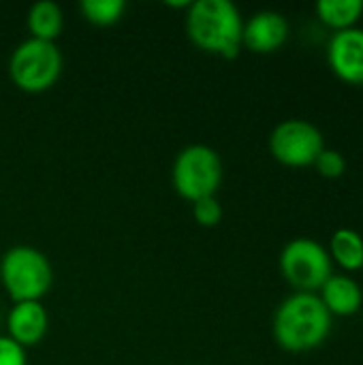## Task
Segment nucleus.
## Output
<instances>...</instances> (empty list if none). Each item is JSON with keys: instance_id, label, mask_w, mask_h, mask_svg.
Listing matches in <instances>:
<instances>
[{"instance_id": "1", "label": "nucleus", "mask_w": 363, "mask_h": 365, "mask_svg": "<svg viewBox=\"0 0 363 365\" xmlns=\"http://www.w3.org/2000/svg\"><path fill=\"white\" fill-rule=\"evenodd\" d=\"M334 329V317L317 293H293L274 312L272 334L287 353H310L321 349Z\"/></svg>"}, {"instance_id": "2", "label": "nucleus", "mask_w": 363, "mask_h": 365, "mask_svg": "<svg viewBox=\"0 0 363 365\" xmlns=\"http://www.w3.org/2000/svg\"><path fill=\"white\" fill-rule=\"evenodd\" d=\"M244 17L231 0H195L186 9V34L205 53L233 60L242 51Z\"/></svg>"}, {"instance_id": "3", "label": "nucleus", "mask_w": 363, "mask_h": 365, "mask_svg": "<svg viewBox=\"0 0 363 365\" xmlns=\"http://www.w3.org/2000/svg\"><path fill=\"white\" fill-rule=\"evenodd\" d=\"M0 282L13 304L41 302L53 284L49 259L34 246H13L0 259Z\"/></svg>"}, {"instance_id": "4", "label": "nucleus", "mask_w": 363, "mask_h": 365, "mask_svg": "<svg viewBox=\"0 0 363 365\" xmlns=\"http://www.w3.org/2000/svg\"><path fill=\"white\" fill-rule=\"evenodd\" d=\"M225 178L220 154L205 143H190L182 148L171 165V184L175 192L195 203L205 197H216Z\"/></svg>"}, {"instance_id": "5", "label": "nucleus", "mask_w": 363, "mask_h": 365, "mask_svg": "<svg viewBox=\"0 0 363 365\" xmlns=\"http://www.w3.org/2000/svg\"><path fill=\"white\" fill-rule=\"evenodd\" d=\"M64 58L58 43L39 41L28 36L21 41L9 58L11 81L28 94H41L53 88L62 75Z\"/></svg>"}, {"instance_id": "6", "label": "nucleus", "mask_w": 363, "mask_h": 365, "mask_svg": "<svg viewBox=\"0 0 363 365\" xmlns=\"http://www.w3.org/2000/svg\"><path fill=\"white\" fill-rule=\"evenodd\" d=\"M278 267L295 293H319L334 274L327 248L312 237L291 240L278 257Z\"/></svg>"}, {"instance_id": "7", "label": "nucleus", "mask_w": 363, "mask_h": 365, "mask_svg": "<svg viewBox=\"0 0 363 365\" xmlns=\"http://www.w3.org/2000/svg\"><path fill=\"white\" fill-rule=\"evenodd\" d=\"M270 154L285 167L304 169L312 167L325 150L323 133L317 124L302 118H289L274 126L267 139Z\"/></svg>"}, {"instance_id": "8", "label": "nucleus", "mask_w": 363, "mask_h": 365, "mask_svg": "<svg viewBox=\"0 0 363 365\" xmlns=\"http://www.w3.org/2000/svg\"><path fill=\"white\" fill-rule=\"evenodd\" d=\"M327 64L340 81L363 86V28H349L329 36Z\"/></svg>"}, {"instance_id": "9", "label": "nucleus", "mask_w": 363, "mask_h": 365, "mask_svg": "<svg viewBox=\"0 0 363 365\" xmlns=\"http://www.w3.org/2000/svg\"><path fill=\"white\" fill-rule=\"evenodd\" d=\"M289 19L278 11L263 9L244 19L242 47L252 53H274L289 41Z\"/></svg>"}, {"instance_id": "10", "label": "nucleus", "mask_w": 363, "mask_h": 365, "mask_svg": "<svg viewBox=\"0 0 363 365\" xmlns=\"http://www.w3.org/2000/svg\"><path fill=\"white\" fill-rule=\"evenodd\" d=\"M49 329V314L43 302H19L6 314V336L19 346H36Z\"/></svg>"}, {"instance_id": "11", "label": "nucleus", "mask_w": 363, "mask_h": 365, "mask_svg": "<svg viewBox=\"0 0 363 365\" xmlns=\"http://www.w3.org/2000/svg\"><path fill=\"white\" fill-rule=\"evenodd\" d=\"M319 299L332 317L347 319L355 317L363 306L362 284L349 274H332L327 282L319 289Z\"/></svg>"}, {"instance_id": "12", "label": "nucleus", "mask_w": 363, "mask_h": 365, "mask_svg": "<svg viewBox=\"0 0 363 365\" xmlns=\"http://www.w3.org/2000/svg\"><path fill=\"white\" fill-rule=\"evenodd\" d=\"M334 267H340L344 274H355L363 269V235L355 229H338L329 237L327 246Z\"/></svg>"}, {"instance_id": "13", "label": "nucleus", "mask_w": 363, "mask_h": 365, "mask_svg": "<svg viewBox=\"0 0 363 365\" xmlns=\"http://www.w3.org/2000/svg\"><path fill=\"white\" fill-rule=\"evenodd\" d=\"M26 26L32 38L56 43V38L62 34V28H64V13L60 4L51 0H39L28 9Z\"/></svg>"}, {"instance_id": "14", "label": "nucleus", "mask_w": 363, "mask_h": 365, "mask_svg": "<svg viewBox=\"0 0 363 365\" xmlns=\"http://www.w3.org/2000/svg\"><path fill=\"white\" fill-rule=\"evenodd\" d=\"M317 19L334 32L357 28L363 17V0H321L315 6Z\"/></svg>"}, {"instance_id": "15", "label": "nucleus", "mask_w": 363, "mask_h": 365, "mask_svg": "<svg viewBox=\"0 0 363 365\" xmlns=\"http://www.w3.org/2000/svg\"><path fill=\"white\" fill-rule=\"evenodd\" d=\"M79 11L86 21L105 28V26L118 24L124 17L126 2L124 0H81Z\"/></svg>"}, {"instance_id": "16", "label": "nucleus", "mask_w": 363, "mask_h": 365, "mask_svg": "<svg viewBox=\"0 0 363 365\" xmlns=\"http://www.w3.org/2000/svg\"><path fill=\"white\" fill-rule=\"evenodd\" d=\"M193 205V218L197 220L199 227H205V229H212V227H218L223 216H225V210H223V203L216 197H205V199H199Z\"/></svg>"}, {"instance_id": "17", "label": "nucleus", "mask_w": 363, "mask_h": 365, "mask_svg": "<svg viewBox=\"0 0 363 365\" xmlns=\"http://www.w3.org/2000/svg\"><path fill=\"white\" fill-rule=\"evenodd\" d=\"M312 167L319 171L321 178H325V180H338V178H342L347 173V158H344L342 152L332 150V148L325 145V150L319 154V158L315 160Z\"/></svg>"}, {"instance_id": "18", "label": "nucleus", "mask_w": 363, "mask_h": 365, "mask_svg": "<svg viewBox=\"0 0 363 365\" xmlns=\"http://www.w3.org/2000/svg\"><path fill=\"white\" fill-rule=\"evenodd\" d=\"M0 365H28L26 349L9 336H0Z\"/></svg>"}]
</instances>
